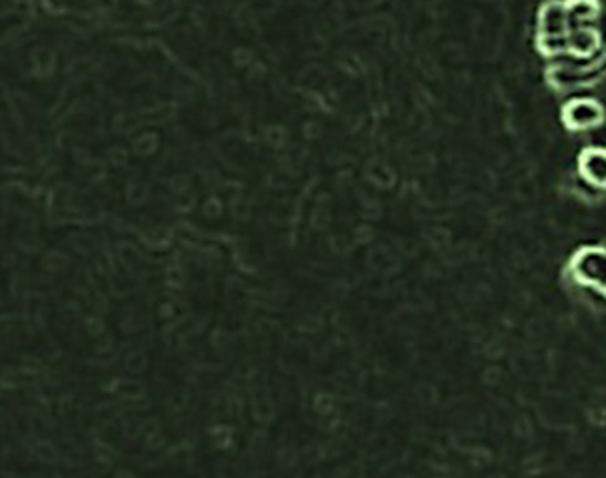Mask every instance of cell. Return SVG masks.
<instances>
[{
	"mask_svg": "<svg viewBox=\"0 0 606 478\" xmlns=\"http://www.w3.org/2000/svg\"><path fill=\"white\" fill-rule=\"evenodd\" d=\"M597 117H599V114H597V108H595V104H573L572 126H577V128H588V126H594L599 123V121H597Z\"/></svg>",
	"mask_w": 606,
	"mask_h": 478,
	"instance_id": "cell-2",
	"label": "cell"
},
{
	"mask_svg": "<svg viewBox=\"0 0 606 478\" xmlns=\"http://www.w3.org/2000/svg\"><path fill=\"white\" fill-rule=\"evenodd\" d=\"M575 271L581 282L592 284L606 293V252L592 251L578 254Z\"/></svg>",
	"mask_w": 606,
	"mask_h": 478,
	"instance_id": "cell-1",
	"label": "cell"
}]
</instances>
